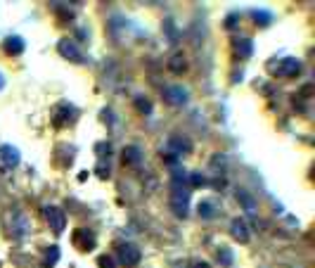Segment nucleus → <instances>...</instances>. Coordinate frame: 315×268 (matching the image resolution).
<instances>
[{"mask_svg": "<svg viewBox=\"0 0 315 268\" xmlns=\"http://www.w3.org/2000/svg\"><path fill=\"white\" fill-rule=\"evenodd\" d=\"M197 211H199L202 219H209V221L216 219V207H213V202H199Z\"/></svg>", "mask_w": 315, "mask_h": 268, "instance_id": "f8f14e48", "label": "nucleus"}, {"mask_svg": "<svg viewBox=\"0 0 315 268\" xmlns=\"http://www.w3.org/2000/svg\"><path fill=\"white\" fill-rule=\"evenodd\" d=\"M168 69L173 71V74H183L187 69V62L183 55H173L171 60H168Z\"/></svg>", "mask_w": 315, "mask_h": 268, "instance_id": "9b49d317", "label": "nucleus"}, {"mask_svg": "<svg viewBox=\"0 0 315 268\" xmlns=\"http://www.w3.org/2000/svg\"><path fill=\"white\" fill-rule=\"evenodd\" d=\"M135 107H138V112H142V114H152V102H149L147 98H142V95L135 98Z\"/></svg>", "mask_w": 315, "mask_h": 268, "instance_id": "dca6fc26", "label": "nucleus"}, {"mask_svg": "<svg viewBox=\"0 0 315 268\" xmlns=\"http://www.w3.org/2000/svg\"><path fill=\"white\" fill-rule=\"evenodd\" d=\"M218 261H220L223 266H230V264H232V252L223 247L220 252H218Z\"/></svg>", "mask_w": 315, "mask_h": 268, "instance_id": "6ab92c4d", "label": "nucleus"}, {"mask_svg": "<svg viewBox=\"0 0 315 268\" xmlns=\"http://www.w3.org/2000/svg\"><path fill=\"white\" fill-rule=\"evenodd\" d=\"M98 176H102V178H107V176H109V166H105V164H100V166H98Z\"/></svg>", "mask_w": 315, "mask_h": 268, "instance_id": "412c9836", "label": "nucleus"}, {"mask_svg": "<svg viewBox=\"0 0 315 268\" xmlns=\"http://www.w3.org/2000/svg\"><path fill=\"white\" fill-rule=\"evenodd\" d=\"M230 235L237 242H242V245L251 240V233H249V226L244 223V219H232V223H230Z\"/></svg>", "mask_w": 315, "mask_h": 268, "instance_id": "423d86ee", "label": "nucleus"}, {"mask_svg": "<svg viewBox=\"0 0 315 268\" xmlns=\"http://www.w3.org/2000/svg\"><path fill=\"white\" fill-rule=\"evenodd\" d=\"M98 264H100V268H116V261L111 257H100Z\"/></svg>", "mask_w": 315, "mask_h": 268, "instance_id": "aec40b11", "label": "nucleus"}, {"mask_svg": "<svg viewBox=\"0 0 315 268\" xmlns=\"http://www.w3.org/2000/svg\"><path fill=\"white\" fill-rule=\"evenodd\" d=\"M237 199H239V202L244 204V209L249 211V214H256V204H254V199H251V195H246L244 190H239V192H237Z\"/></svg>", "mask_w": 315, "mask_h": 268, "instance_id": "4468645a", "label": "nucleus"}, {"mask_svg": "<svg viewBox=\"0 0 315 268\" xmlns=\"http://www.w3.org/2000/svg\"><path fill=\"white\" fill-rule=\"evenodd\" d=\"M43 214H45V221L50 223V228L55 230L57 235L67 228V214H64L59 207H45L43 209Z\"/></svg>", "mask_w": 315, "mask_h": 268, "instance_id": "f03ea898", "label": "nucleus"}, {"mask_svg": "<svg viewBox=\"0 0 315 268\" xmlns=\"http://www.w3.org/2000/svg\"><path fill=\"white\" fill-rule=\"evenodd\" d=\"M5 88V79H2V74H0V90Z\"/></svg>", "mask_w": 315, "mask_h": 268, "instance_id": "5701e85b", "label": "nucleus"}, {"mask_svg": "<svg viewBox=\"0 0 315 268\" xmlns=\"http://www.w3.org/2000/svg\"><path fill=\"white\" fill-rule=\"evenodd\" d=\"M187 95H190V93H187L183 86H168V88L164 90V98H166L171 105H176V107H183V105H185Z\"/></svg>", "mask_w": 315, "mask_h": 268, "instance_id": "39448f33", "label": "nucleus"}, {"mask_svg": "<svg viewBox=\"0 0 315 268\" xmlns=\"http://www.w3.org/2000/svg\"><path fill=\"white\" fill-rule=\"evenodd\" d=\"M123 161L126 164H140L142 161V149L138 147V145H128V147H123Z\"/></svg>", "mask_w": 315, "mask_h": 268, "instance_id": "1a4fd4ad", "label": "nucleus"}, {"mask_svg": "<svg viewBox=\"0 0 315 268\" xmlns=\"http://www.w3.org/2000/svg\"><path fill=\"white\" fill-rule=\"evenodd\" d=\"M19 159H21V154L17 147H12V145H0V161H2L5 166H10V169L17 166Z\"/></svg>", "mask_w": 315, "mask_h": 268, "instance_id": "0eeeda50", "label": "nucleus"}, {"mask_svg": "<svg viewBox=\"0 0 315 268\" xmlns=\"http://www.w3.org/2000/svg\"><path fill=\"white\" fill-rule=\"evenodd\" d=\"M299 71H301V62L294 57H285L277 64V74H282V76H296Z\"/></svg>", "mask_w": 315, "mask_h": 268, "instance_id": "6e6552de", "label": "nucleus"}, {"mask_svg": "<svg viewBox=\"0 0 315 268\" xmlns=\"http://www.w3.org/2000/svg\"><path fill=\"white\" fill-rule=\"evenodd\" d=\"M5 52H7V55H21V52H24V40H21L19 36L5 38Z\"/></svg>", "mask_w": 315, "mask_h": 268, "instance_id": "9d476101", "label": "nucleus"}, {"mask_svg": "<svg viewBox=\"0 0 315 268\" xmlns=\"http://www.w3.org/2000/svg\"><path fill=\"white\" fill-rule=\"evenodd\" d=\"M116 257H118V264H121V266L133 268L140 264V249L135 247V245H128V242H126V245H118Z\"/></svg>", "mask_w": 315, "mask_h": 268, "instance_id": "f257e3e1", "label": "nucleus"}, {"mask_svg": "<svg viewBox=\"0 0 315 268\" xmlns=\"http://www.w3.org/2000/svg\"><path fill=\"white\" fill-rule=\"evenodd\" d=\"M57 50H59V55L62 57H67V60L71 62H83V55H81V50L76 48V43L69 38H62L57 43Z\"/></svg>", "mask_w": 315, "mask_h": 268, "instance_id": "7ed1b4c3", "label": "nucleus"}, {"mask_svg": "<svg viewBox=\"0 0 315 268\" xmlns=\"http://www.w3.org/2000/svg\"><path fill=\"white\" fill-rule=\"evenodd\" d=\"M187 180H190V185H192V188L207 185V176H202V173H197V171H195V173H190V176H187Z\"/></svg>", "mask_w": 315, "mask_h": 268, "instance_id": "a211bd4d", "label": "nucleus"}, {"mask_svg": "<svg viewBox=\"0 0 315 268\" xmlns=\"http://www.w3.org/2000/svg\"><path fill=\"white\" fill-rule=\"evenodd\" d=\"M168 149H171V154H187V152H192V140L185 135H171Z\"/></svg>", "mask_w": 315, "mask_h": 268, "instance_id": "20e7f679", "label": "nucleus"}, {"mask_svg": "<svg viewBox=\"0 0 315 268\" xmlns=\"http://www.w3.org/2000/svg\"><path fill=\"white\" fill-rule=\"evenodd\" d=\"M195 268H209V264H204V261H202V264H195Z\"/></svg>", "mask_w": 315, "mask_h": 268, "instance_id": "4be33fe9", "label": "nucleus"}, {"mask_svg": "<svg viewBox=\"0 0 315 268\" xmlns=\"http://www.w3.org/2000/svg\"><path fill=\"white\" fill-rule=\"evenodd\" d=\"M251 14H254V19H256L261 26H268V24H270V19H273V14H270V12H266V10H254Z\"/></svg>", "mask_w": 315, "mask_h": 268, "instance_id": "2eb2a0df", "label": "nucleus"}, {"mask_svg": "<svg viewBox=\"0 0 315 268\" xmlns=\"http://www.w3.org/2000/svg\"><path fill=\"white\" fill-rule=\"evenodd\" d=\"M235 48H237V52H239L242 57H249V55L254 52V45H251V40H249V38H239L235 43Z\"/></svg>", "mask_w": 315, "mask_h": 268, "instance_id": "ddd939ff", "label": "nucleus"}, {"mask_svg": "<svg viewBox=\"0 0 315 268\" xmlns=\"http://www.w3.org/2000/svg\"><path fill=\"white\" fill-rule=\"evenodd\" d=\"M57 259H59V249L57 247H50L48 254H45V268H52L55 264H57Z\"/></svg>", "mask_w": 315, "mask_h": 268, "instance_id": "f3484780", "label": "nucleus"}]
</instances>
